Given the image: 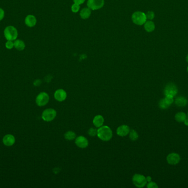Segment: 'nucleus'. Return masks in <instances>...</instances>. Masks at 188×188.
I'll return each instance as SVG.
<instances>
[{
	"label": "nucleus",
	"mask_w": 188,
	"mask_h": 188,
	"mask_svg": "<svg viewBox=\"0 0 188 188\" xmlns=\"http://www.w3.org/2000/svg\"><path fill=\"white\" fill-rule=\"evenodd\" d=\"M146 180H147V182H151V178L150 177H148L147 178H146Z\"/></svg>",
	"instance_id": "34"
},
{
	"label": "nucleus",
	"mask_w": 188,
	"mask_h": 188,
	"mask_svg": "<svg viewBox=\"0 0 188 188\" xmlns=\"http://www.w3.org/2000/svg\"><path fill=\"white\" fill-rule=\"evenodd\" d=\"M97 135L100 139L104 141H108L111 139L113 133L110 127L107 126H101L97 130Z\"/></svg>",
	"instance_id": "1"
},
{
	"label": "nucleus",
	"mask_w": 188,
	"mask_h": 188,
	"mask_svg": "<svg viewBox=\"0 0 188 188\" xmlns=\"http://www.w3.org/2000/svg\"><path fill=\"white\" fill-rule=\"evenodd\" d=\"M75 143L78 147L81 148L87 147L89 144L88 140H87V138L83 136H80L76 137L75 140Z\"/></svg>",
	"instance_id": "10"
},
{
	"label": "nucleus",
	"mask_w": 188,
	"mask_h": 188,
	"mask_svg": "<svg viewBox=\"0 0 188 188\" xmlns=\"http://www.w3.org/2000/svg\"><path fill=\"white\" fill-rule=\"evenodd\" d=\"M41 83V81L40 80H39V79L36 80L34 82V84L36 86H38Z\"/></svg>",
	"instance_id": "32"
},
{
	"label": "nucleus",
	"mask_w": 188,
	"mask_h": 188,
	"mask_svg": "<svg viewBox=\"0 0 188 188\" xmlns=\"http://www.w3.org/2000/svg\"><path fill=\"white\" fill-rule=\"evenodd\" d=\"M14 47L19 51H22L26 48V45L23 41L15 40L14 42Z\"/></svg>",
	"instance_id": "17"
},
{
	"label": "nucleus",
	"mask_w": 188,
	"mask_h": 188,
	"mask_svg": "<svg viewBox=\"0 0 188 188\" xmlns=\"http://www.w3.org/2000/svg\"><path fill=\"white\" fill-rule=\"evenodd\" d=\"M186 118V115L184 112H179L175 115V119L179 122H184Z\"/></svg>",
	"instance_id": "20"
},
{
	"label": "nucleus",
	"mask_w": 188,
	"mask_h": 188,
	"mask_svg": "<svg viewBox=\"0 0 188 188\" xmlns=\"http://www.w3.org/2000/svg\"><path fill=\"white\" fill-rule=\"evenodd\" d=\"M73 1H74V2L75 3H76V4L80 5H81L82 3H83L85 2V0H73Z\"/></svg>",
	"instance_id": "31"
},
{
	"label": "nucleus",
	"mask_w": 188,
	"mask_h": 188,
	"mask_svg": "<svg viewBox=\"0 0 188 188\" xmlns=\"http://www.w3.org/2000/svg\"><path fill=\"white\" fill-rule=\"evenodd\" d=\"M159 107L162 109H166L168 108V107H170V105L166 102L165 99H161L159 102Z\"/></svg>",
	"instance_id": "23"
},
{
	"label": "nucleus",
	"mask_w": 188,
	"mask_h": 188,
	"mask_svg": "<svg viewBox=\"0 0 188 188\" xmlns=\"http://www.w3.org/2000/svg\"><path fill=\"white\" fill-rule=\"evenodd\" d=\"M188 103V100L185 97H179L175 99V104L178 107H185L187 105Z\"/></svg>",
	"instance_id": "16"
},
{
	"label": "nucleus",
	"mask_w": 188,
	"mask_h": 188,
	"mask_svg": "<svg viewBox=\"0 0 188 188\" xmlns=\"http://www.w3.org/2000/svg\"><path fill=\"white\" fill-rule=\"evenodd\" d=\"M64 137L66 140L71 141V140H74L76 139V135L74 132H73L72 131H69L66 132V134H64Z\"/></svg>",
	"instance_id": "21"
},
{
	"label": "nucleus",
	"mask_w": 188,
	"mask_h": 188,
	"mask_svg": "<svg viewBox=\"0 0 188 188\" xmlns=\"http://www.w3.org/2000/svg\"></svg>",
	"instance_id": "37"
},
{
	"label": "nucleus",
	"mask_w": 188,
	"mask_h": 188,
	"mask_svg": "<svg viewBox=\"0 0 188 188\" xmlns=\"http://www.w3.org/2000/svg\"><path fill=\"white\" fill-rule=\"evenodd\" d=\"M54 97L57 101L62 102L66 99L67 93L63 89H58L55 92Z\"/></svg>",
	"instance_id": "11"
},
{
	"label": "nucleus",
	"mask_w": 188,
	"mask_h": 188,
	"mask_svg": "<svg viewBox=\"0 0 188 188\" xmlns=\"http://www.w3.org/2000/svg\"><path fill=\"white\" fill-rule=\"evenodd\" d=\"M144 28L146 32H152L155 30V24L152 21H147L144 24Z\"/></svg>",
	"instance_id": "18"
},
{
	"label": "nucleus",
	"mask_w": 188,
	"mask_h": 188,
	"mask_svg": "<svg viewBox=\"0 0 188 188\" xmlns=\"http://www.w3.org/2000/svg\"><path fill=\"white\" fill-rule=\"evenodd\" d=\"M104 3V0H88L87 5L90 10H97L101 8Z\"/></svg>",
	"instance_id": "7"
},
{
	"label": "nucleus",
	"mask_w": 188,
	"mask_h": 188,
	"mask_svg": "<svg viewBox=\"0 0 188 188\" xmlns=\"http://www.w3.org/2000/svg\"><path fill=\"white\" fill-rule=\"evenodd\" d=\"M56 111L54 109L49 108L45 110L42 114V118L45 122H51L56 118Z\"/></svg>",
	"instance_id": "5"
},
{
	"label": "nucleus",
	"mask_w": 188,
	"mask_h": 188,
	"mask_svg": "<svg viewBox=\"0 0 188 188\" xmlns=\"http://www.w3.org/2000/svg\"><path fill=\"white\" fill-rule=\"evenodd\" d=\"M4 36L7 41H15L18 36V31L13 26H8L5 29Z\"/></svg>",
	"instance_id": "2"
},
{
	"label": "nucleus",
	"mask_w": 188,
	"mask_h": 188,
	"mask_svg": "<svg viewBox=\"0 0 188 188\" xmlns=\"http://www.w3.org/2000/svg\"><path fill=\"white\" fill-rule=\"evenodd\" d=\"M79 9H80V6L76 3H74V4L72 6L71 10L72 12L74 13L78 12L79 11Z\"/></svg>",
	"instance_id": "25"
},
{
	"label": "nucleus",
	"mask_w": 188,
	"mask_h": 188,
	"mask_svg": "<svg viewBox=\"0 0 188 188\" xmlns=\"http://www.w3.org/2000/svg\"><path fill=\"white\" fill-rule=\"evenodd\" d=\"M5 17V11L1 8H0V21L2 20Z\"/></svg>",
	"instance_id": "30"
},
{
	"label": "nucleus",
	"mask_w": 188,
	"mask_h": 188,
	"mask_svg": "<svg viewBox=\"0 0 188 188\" xmlns=\"http://www.w3.org/2000/svg\"><path fill=\"white\" fill-rule=\"evenodd\" d=\"M91 15V10L90 9L88 8H84L82 9L80 13V15L81 18L83 19H88Z\"/></svg>",
	"instance_id": "19"
},
{
	"label": "nucleus",
	"mask_w": 188,
	"mask_h": 188,
	"mask_svg": "<svg viewBox=\"0 0 188 188\" xmlns=\"http://www.w3.org/2000/svg\"><path fill=\"white\" fill-rule=\"evenodd\" d=\"M146 18L150 20H152L155 17V13L153 11H149L146 15Z\"/></svg>",
	"instance_id": "28"
},
{
	"label": "nucleus",
	"mask_w": 188,
	"mask_h": 188,
	"mask_svg": "<svg viewBox=\"0 0 188 188\" xmlns=\"http://www.w3.org/2000/svg\"><path fill=\"white\" fill-rule=\"evenodd\" d=\"M147 187L149 188H158L157 185L156 184V183L155 182H150L149 183H148V185H147Z\"/></svg>",
	"instance_id": "29"
},
{
	"label": "nucleus",
	"mask_w": 188,
	"mask_h": 188,
	"mask_svg": "<svg viewBox=\"0 0 188 188\" xmlns=\"http://www.w3.org/2000/svg\"><path fill=\"white\" fill-rule=\"evenodd\" d=\"M36 19L35 17L33 15H28L26 17L25 19V23L26 25L29 27H33L36 24Z\"/></svg>",
	"instance_id": "14"
},
{
	"label": "nucleus",
	"mask_w": 188,
	"mask_h": 188,
	"mask_svg": "<svg viewBox=\"0 0 188 188\" xmlns=\"http://www.w3.org/2000/svg\"><path fill=\"white\" fill-rule=\"evenodd\" d=\"M50 97L46 92H41L36 98V103L39 107H43L48 103Z\"/></svg>",
	"instance_id": "6"
},
{
	"label": "nucleus",
	"mask_w": 188,
	"mask_h": 188,
	"mask_svg": "<svg viewBox=\"0 0 188 188\" xmlns=\"http://www.w3.org/2000/svg\"><path fill=\"white\" fill-rule=\"evenodd\" d=\"M6 48L8 49H12L14 47V43L13 41H8L5 44Z\"/></svg>",
	"instance_id": "27"
},
{
	"label": "nucleus",
	"mask_w": 188,
	"mask_h": 188,
	"mask_svg": "<svg viewBox=\"0 0 188 188\" xmlns=\"http://www.w3.org/2000/svg\"><path fill=\"white\" fill-rule=\"evenodd\" d=\"M166 102L170 106L171 104H172L174 101L173 97L170 96H166L165 98H164Z\"/></svg>",
	"instance_id": "24"
},
{
	"label": "nucleus",
	"mask_w": 188,
	"mask_h": 188,
	"mask_svg": "<svg viewBox=\"0 0 188 188\" xmlns=\"http://www.w3.org/2000/svg\"><path fill=\"white\" fill-rule=\"evenodd\" d=\"M88 134L89 135H90L91 136H95L97 135V130H96V129L92 127L90 128L89 130H88Z\"/></svg>",
	"instance_id": "26"
},
{
	"label": "nucleus",
	"mask_w": 188,
	"mask_h": 188,
	"mask_svg": "<svg viewBox=\"0 0 188 188\" xmlns=\"http://www.w3.org/2000/svg\"><path fill=\"white\" fill-rule=\"evenodd\" d=\"M104 122V119L102 115H98L95 117L93 120V124L96 127H101Z\"/></svg>",
	"instance_id": "15"
},
{
	"label": "nucleus",
	"mask_w": 188,
	"mask_h": 188,
	"mask_svg": "<svg viewBox=\"0 0 188 188\" xmlns=\"http://www.w3.org/2000/svg\"><path fill=\"white\" fill-rule=\"evenodd\" d=\"M187 71H188V67H187Z\"/></svg>",
	"instance_id": "36"
},
{
	"label": "nucleus",
	"mask_w": 188,
	"mask_h": 188,
	"mask_svg": "<svg viewBox=\"0 0 188 188\" xmlns=\"http://www.w3.org/2000/svg\"><path fill=\"white\" fill-rule=\"evenodd\" d=\"M184 124H185L186 125L188 126V118H186V119L185 120V121H184Z\"/></svg>",
	"instance_id": "33"
},
{
	"label": "nucleus",
	"mask_w": 188,
	"mask_h": 188,
	"mask_svg": "<svg viewBox=\"0 0 188 188\" xmlns=\"http://www.w3.org/2000/svg\"><path fill=\"white\" fill-rule=\"evenodd\" d=\"M167 162L171 165H175L178 164L181 160V157L177 153H172L168 155L167 157Z\"/></svg>",
	"instance_id": "9"
},
{
	"label": "nucleus",
	"mask_w": 188,
	"mask_h": 188,
	"mask_svg": "<svg viewBox=\"0 0 188 188\" xmlns=\"http://www.w3.org/2000/svg\"><path fill=\"white\" fill-rule=\"evenodd\" d=\"M132 18L133 23L139 26H141L142 24H144L147 19L146 15L145 13L140 11L135 12L133 13Z\"/></svg>",
	"instance_id": "3"
},
{
	"label": "nucleus",
	"mask_w": 188,
	"mask_h": 188,
	"mask_svg": "<svg viewBox=\"0 0 188 188\" xmlns=\"http://www.w3.org/2000/svg\"><path fill=\"white\" fill-rule=\"evenodd\" d=\"M15 138L13 135L8 134L3 138V143L7 146H11L15 143Z\"/></svg>",
	"instance_id": "13"
},
{
	"label": "nucleus",
	"mask_w": 188,
	"mask_h": 188,
	"mask_svg": "<svg viewBox=\"0 0 188 188\" xmlns=\"http://www.w3.org/2000/svg\"><path fill=\"white\" fill-rule=\"evenodd\" d=\"M178 93V89L175 84L173 83H169L166 85L164 89V93L165 96H170L174 97Z\"/></svg>",
	"instance_id": "8"
},
{
	"label": "nucleus",
	"mask_w": 188,
	"mask_h": 188,
	"mask_svg": "<svg viewBox=\"0 0 188 188\" xmlns=\"http://www.w3.org/2000/svg\"><path fill=\"white\" fill-rule=\"evenodd\" d=\"M186 60L187 62L188 63V55H187V56L186 57Z\"/></svg>",
	"instance_id": "35"
},
{
	"label": "nucleus",
	"mask_w": 188,
	"mask_h": 188,
	"mask_svg": "<svg viewBox=\"0 0 188 188\" xmlns=\"http://www.w3.org/2000/svg\"><path fill=\"white\" fill-rule=\"evenodd\" d=\"M129 134L130 139L132 141H135V140H137L138 137H139L138 134L134 130H132L131 131H130Z\"/></svg>",
	"instance_id": "22"
},
{
	"label": "nucleus",
	"mask_w": 188,
	"mask_h": 188,
	"mask_svg": "<svg viewBox=\"0 0 188 188\" xmlns=\"http://www.w3.org/2000/svg\"><path fill=\"white\" fill-rule=\"evenodd\" d=\"M130 128L126 125H123L117 128V135L120 136H125L129 133Z\"/></svg>",
	"instance_id": "12"
},
{
	"label": "nucleus",
	"mask_w": 188,
	"mask_h": 188,
	"mask_svg": "<svg viewBox=\"0 0 188 188\" xmlns=\"http://www.w3.org/2000/svg\"><path fill=\"white\" fill-rule=\"evenodd\" d=\"M133 183L137 187L142 188L147 184V180L144 175L136 174L133 177Z\"/></svg>",
	"instance_id": "4"
}]
</instances>
